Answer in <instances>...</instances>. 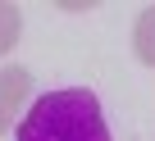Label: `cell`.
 <instances>
[{
    "label": "cell",
    "instance_id": "3",
    "mask_svg": "<svg viewBox=\"0 0 155 141\" xmlns=\"http://www.w3.org/2000/svg\"><path fill=\"white\" fill-rule=\"evenodd\" d=\"M132 50H137L141 64L155 68V5H146L137 14V23H132Z\"/></svg>",
    "mask_w": 155,
    "mask_h": 141
},
{
    "label": "cell",
    "instance_id": "4",
    "mask_svg": "<svg viewBox=\"0 0 155 141\" xmlns=\"http://www.w3.org/2000/svg\"><path fill=\"white\" fill-rule=\"evenodd\" d=\"M18 37H23V14H18V5H5V0H0V55H9Z\"/></svg>",
    "mask_w": 155,
    "mask_h": 141
},
{
    "label": "cell",
    "instance_id": "2",
    "mask_svg": "<svg viewBox=\"0 0 155 141\" xmlns=\"http://www.w3.org/2000/svg\"><path fill=\"white\" fill-rule=\"evenodd\" d=\"M28 96H32V73L28 68H18V64L0 68V136L14 127V114Z\"/></svg>",
    "mask_w": 155,
    "mask_h": 141
},
{
    "label": "cell",
    "instance_id": "1",
    "mask_svg": "<svg viewBox=\"0 0 155 141\" xmlns=\"http://www.w3.org/2000/svg\"><path fill=\"white\" fill-rule=\"evenodd\" d=\"M14 141H114L101 100L87 87H59L28 105Z\"/></svg>",
    "mask_w": 155,
    "mask_h": 141
}]
</instances>
